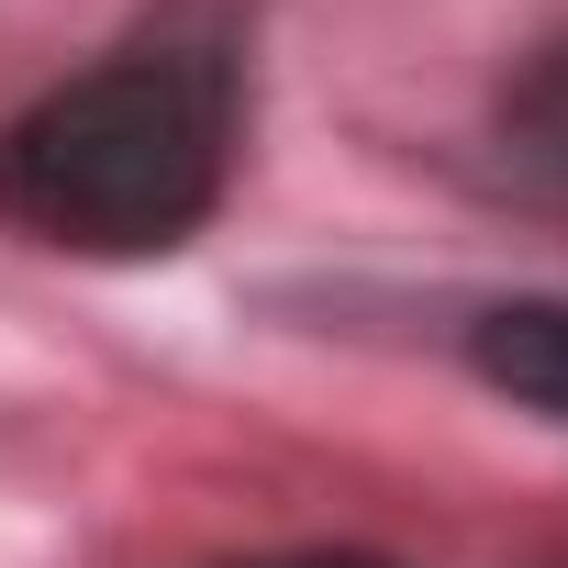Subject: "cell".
Returning a JSON list of instances; mask_svg holds the SVG:
<instances>
[{
	"mask_svg": "<svg viewBox=\"0 0 568 568\" xmlns=\"http://www.w3.org/2000/svg\"><path fill=\"white\" fill-rule=\"evenodd\" d=\"M234 45L156 23L0 123V223L68 256H168L234 179Z\"/></svg>",
	"mask_w": 568,
	"mask_h": 568,
	"instance_id": "1",
	"label": "cell"
},
{
	"mask_svg": "<svg viewBox=\"0 0 568 568\" xmlns=\"http://www.w3.org/2000/svg\"><path fill=\"white\" fill-rule=\"evenodd\" d=\"M468 357L490 390H513L524 413L568 424V302H490L468 324Z\"/></svg>",
	"mask_w": 568,
	"mask_h": 568,
	"instance_id": "2",
	"label": "cell"
},
{
	"mask_svg": "<svg viewBox=\"0 0 568 568\" xmlns=\"http://www.w3.org/2000/svg\"><path fill=\"white\" fill-rule=\"evenodd\" d=\"M267 568H379V557H346V546H313V557H267Z\"/></svg>",
	"mask_w": 568,
	"mask_h": 568,
	"instance_id": "3",
	"label": "cell"
}]
</instances>
